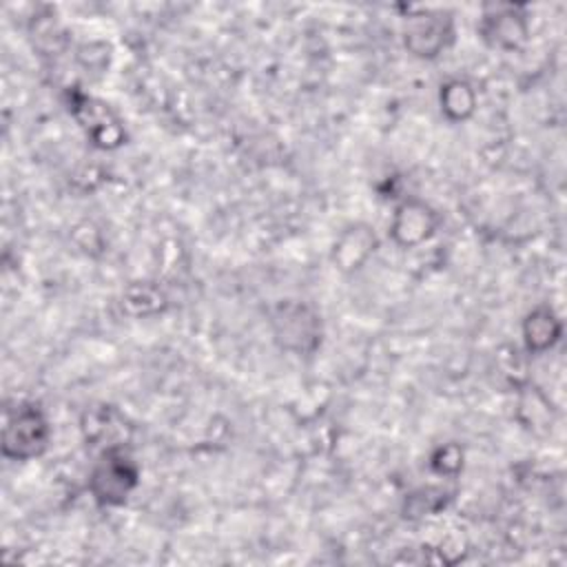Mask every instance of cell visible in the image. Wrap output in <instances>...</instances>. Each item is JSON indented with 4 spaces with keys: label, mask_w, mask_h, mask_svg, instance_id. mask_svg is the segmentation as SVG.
<instances>
[{
    "label": "cell",
    "mask_w": 567,
    "mask_h": 567,
    "mask_svg": "<svg viewBox=\"0 0 567 567\" xmlns=\"http://www.w3.org/2000/svg\"><path fill=\"white\" fill-rule=\"evenodd\" d=\"M47 441V423L35 408H20L7 419L2 450L11 458L33 456Z\"/></svg>",
    "instance_id": "6da1fadb"
},
{
    "label": "cell",
    "mask_w": 567,
    "mask_h": 567,
    "mask_svg": "<svg viewBox=\"0 0 567 567\" xmlns=\"http://www.w3.org/2000/svg\"><path fill=\"white\" fill-rule=\"evenodd\" d=\"M133 483L135 472L128 465V458H124L122 454H109L93 474V489L104 501L122 498Z\"/></svg>",
    "instance_id": "7a4b0ae2"
}]
</instances>
